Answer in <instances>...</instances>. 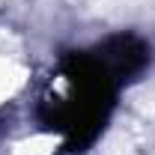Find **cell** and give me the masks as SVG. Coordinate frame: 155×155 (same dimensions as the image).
Returning <instances> with one entry per match:
<instances>
[{
    "instance_id": "6da1fadb",
    "label": "cell",
    "mask_w": 155,
    "mask_h": 155,
    "mask_svg": "<svg viewBox=\"0 0 155 155\" xmlns=\"http://www.w3.org/2000/svg\"><path fill=\"white\" fill-rule=\"evenodd\" d=\"M30 78H33V66L24 39L9 27H0V107L24 96Z\"/></svg>"
}]
</instances>
